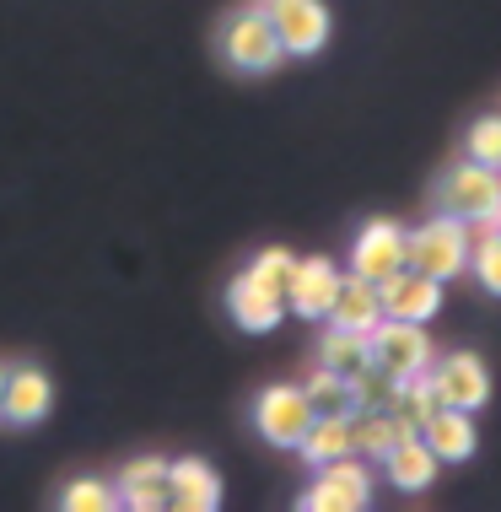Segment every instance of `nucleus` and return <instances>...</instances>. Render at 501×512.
<instances>
[{
    "instance_id": "f257e3e1",
    "label": "nucleus",
    "mask_w": 501,
    "mask_h": 512,
    "mask_svg": "<svg viewBox=\"0 0 501 512\" xmlns=\"http://www.w3.org/2000/svg\"><path fill=\"white\" fill-rule=\"evenodd\" d=\"M405 265L448 286L453 275L469 270V221H458L448 211L421 221L415 232H405Z\"/></svg>"
},
{
    "instance_id": "f03ea898",
    "label": "nucleus",
    "mask_w": 501,
    "mask_h": 512,
    "mask_svg": "<svg viewBox=\"0 0 501 512\" xmlns=\"http://www.w3.org/2000/svg\"><path fill=\"white\" fill-rule=\"evenodd\" d=\"M442 211L458 221H480V227H501V173L480 168V162H453L437 184Z\"/></svg>"
},
{
    "instance_id": "7ed1b4c3",
    "label": "nucleus",
    "mask_w": 501,
    "mask_h": 512,
    "mask_svg": "<svg viewBox=\"0 0 501 512\" xmlns=\"http://www.w3.org/2000/svg\"><path fill=\"white\" fill-rule=\"evenodd\" d=\"M367 356L378 362L388 378H421V372L437 362V345H431L426 324H410V318H378L367 329Z\"/></svg>"
},
{
    "instance_id": "20e7f679",
    "label": "nucleus",
    "mask_w": 501,
    "mask_h": 512,
    "mask_svg": "<svg viewBox=\"0 0 501 512\" xmlns=\"http://www.w3.org/2000/svg\"><path fill=\"white\" fill-rule=\"evenodd\" d=\"M221 60H227L238 76H270L275 65L286 60L281 38H275L270 17H264V6H248L221 27Z\"/></svg>"
},
{
    "instance_id": "39448f33",
    "label": "nucleus",
    "mask_w": 501,
    "mask_h": 512,
    "mask_svg": "<svg viewBox=\"0 0 501 512\" xmlns=\"http://www.w3.org/2000/svg\"><path fill=\"white\" fill-rule=\"evenodd\" d=\"M264 17H270L275 38H281L286 60H313L334 33L324 0H264Z\"/></svg>"
},
{
    "instance_id": "423d86ee",
    "label": "nucleus",
    "mask_w": 501,
    "mask_h": 512,
    "mask_svg": "<svg viewBox=\"0 0 501 512\" xmlns=\"http://www.w3.org/2000/svg\"><path fill=\"white\" fill-rule=\"evenodd\" d=\"M308 426H313V405L297 383H270V389L254 399V432L270 442V448H297Z\"/></svg>"
},
{
    "instance_id": "0eeeda50",
    "label": "nucleus",
    "mask_w": 501,
    "mask_h": 512,
    "mask_svg": "<svg viewBox=\"0 0 501 512\" xmlns=\"http://www.w3.org/2000/svg\"><path fill=\"white\" fill-rule=\"evenodd\" d=\"M372 502V475L356 464V453H345V459H329L318 464V480L313 491H302V512H361Z\"/></svg>"
},
{
    "instance_id": "6e6552de",
    "label": "nucleus",
    "mask_w": 501,
    "mask_h": 512,
    "mask_svg": "<svg viewBox=\"0 0 501 512\" xmlns=\"http://www.w3.org/2000/svg\"><path fill=\"white\" fill-rule=\"evenodd\" d=\"M340 265L324 254H313V259H291V270H286V286H281V297H286V313H302V318H329V302L334 292H340Z\"/></svg>"
},
{
    "instance_id": "1a4fd4ad",
    "label": "nucleus",
    "mask_w": 501,
    "mask_h": 512,
    "mask_svg": "<svg viewBox=\"0 0 501 512\" xmlns=\"http://www.w3.org/2000/svg\"><path fill=\"white\" fill-rule=\"evenodd\" d=\"M431 389H437L442 405H458V410H480L491 399V372L475 351H453V356H437L426 367Z\"/></svg>"
},
{
    "instance_id": "9d476101",
    "label": "nucleus",
    "mask_w": 501,
    "mask_h": 512,
    "mask_svg": "<svg viewBox=\"0 0 501 512\" xmlns=\"http://www.w3.org/2000/svg\"><path fill=\"white\" fill-rule=\"evenodd\" d=\"M378 302H383V318L426 324V318L442 313V281H431V275L399 265L394 275H383V281H378Z\"/></svg>"
},
{
    "instance_id": "9b49d317",
    "label": "nucleus",
    "mask_w": 501,
    "mask_h": 512,
    "mask_svg": "<svg viewBox=\"0 0 501 512\" xmlns=\"http://www.w3.org/2000/svg\"><path fill=\"white\" fill-rule=\"evenodd\" d=\"M405 265V227L399 221H367V227L356 232L351 243V275H367V281H383V275H394Z\"/></svg>"
},
{
    "instance_id": "f8f14e48",
    "label": "nucleus",
    "mask_w": 501,
    "mask_h": 512,
    "mask_svg": "<svg viewBox=\"0 0 501 512\" xmlns=\"http://www.w3.org/2000/svg\"><path fill=\"white\" fill-rule=\"evenodd\" d=\"M227 313H232L238 329H248V335H270V329L286 318V297H281V286L254 281V275L243 270L238 281L227 286Z\"/></svg>"
},
{
    "instance_id": "ddd939ff",
    "label": "nucleus",
    "mask_w": 501,
    "mask_h": 512,
    "mask_svg": "<svg viewBox=\"0 0 501 512\" xmlns=\"http://www.w3.org/2000/svg\"><path fill=\"white\" fill-rule=\"evenodd\" d=\"M54 405V383L44 367H11L6 372V394H0V421L11 426H38Z\"/></svg>"
},
{
    "instance_id": "4468645a",
    "label": "nucleus",
    "mask_w": 501,
    "mask_h": 512,
    "mask_svg": "<svg viewBox=\"0 0 501 512\" xmlns=\"http://www.w3.org/2000/svg\"><path fill=\"white\" fill-rule=\"evenodd\" d=\"M167 507L173 512H216L221 475L205 459H167Z\"/></svg>"
},
{
    "instance_id": "2eb2a0df",
    "label": "nucleus",
    "mask_w": 501,
    "mask_h": 512,
    "mask_svg": "<svg viewBox=\"0 0 501 512\" xmlns=\"http://www.w3.org/2000/svg\"><path fill=\"white\" fill-rule=\"evenodd\" d=\"M421 437H426V448L437 453L442 464H464V459H475V410H458V405H437L421 421Z\"/></svg>"
},
{
    "instance_id": "dca6fc26",
    "label": "nucleus",
    "mask_w": 501,
    "mask_h": 512,
    "mask_svg": "<svg viewBox=\"0 0 501 512\" xmlns=\"http://www.w3.org/2000/svg\"><path fill=\"white\" fill-rule=\"evenodd\" d=\"M114 491H119V507H130V512H162L167 507V459H157V453L130 459L119 469Z\"/></svg>"
},
{
    "instance_id": "f3484780",
    "label": "nucleus",
    "mask_w": 501,
    "mask_h": 512,
    "mask_svg": "<svg viewBox=\"0 0 501 512\" xmlns=\"http://www.w3.org/2000/svg\"><path fill=\"white\" fill-rule=\"evenodd\" d=\"M383 318V302H378V281H367V275H340V292L329 302V324L340 329H356V335H367L372 324Z\"/></svg>"
},
{
    "instance_id": "a211bd4d",
    "label": "nucleus",
    "mask_w": 501,
    "mask_h": 512,
    "mask_svg": "<svg viewBox=\"0 0 501 512\" xmlns=\"http://www.w3.org/2000/svg\"><path fill=\"white\" fill-rule=\"evenodd\" d=\"M388 480H394L399 491H426V486H437V469H442V459L426 448V437L421 432H405L388 448Z\"/></svg>"
},
{
    "instance_id": "6ab92c4d",
    "label": "nucleus",
    "mask_w": 501,
    "mask_h": 512,
    "mask_svg": "<svg viewBox=\"0 0 501 512\" xmlns=\"http://www.w3.org/2000/svg\"><path fill=\"white\" fill-rule=\"evenodd\" d=\"M351 426H356V410H329V415H313V426L302 432L297 453H302V459H308L313 469H318V464H329V459H345V453H356Z\"/></svg>"
},
{
    "instance_id": "aec40b11",
    "label": "nucleus",
    "mask_w": 501,
    "mask_h": 512,
    "mask_svg": "<svg viewBox=\"0 0 501 512\" xmlns=\"http://www.w3.org/2000/svg\"><path fill=\"white\" fill-rule=\"evenodd\" d=\"M405 437V426L394 421L388 410H356V426H351V442L361 459H388V448Z\"/></svg>"
},
{
    "instance_id": "412c9836",
    "label": "nucleus",
    "mask_w": 501,
    "mask_h": 512,
    "mask_svg": "<svg viewBox=\"0 0 501 512\" xmlns=\"http://www.w3.org/2000/svg\"><path fill=\"white\" fill-rule=\"evenodd\" d=\"M372 356H367V335H356V329H340V324H329L324 329V340H318V367H334V372H361Z\"/></svg>"
},
{
    "instance_id": "4be33fe9",
    "label": "nucleus",
    "mask_w": 501,
    "mask_h": 512,
    "mask_svg": "<svg viewBox=\"0 0 501 512\" xmlns=\"http://www.w3.org/2000/svg\"><path fill=\"white\" fill-rule=\"evenodd\" d=\"M437 405H442V399H437V389H431V378L421 372V378H405V383L394 389V399H388V415H394L405 432H421V421H426Z\"/></svg>"
},
{
    "instance_id": "5701e85b",
    "label": "nucleus",
    "mask_w": 501,
    "mask_h": 512,
    "mask_svg": "<svg viewBox=\"0 0 501 512\" xmlns=\"http://www.w3.org/2000/svg\"><path fill=\"white\" fill-rule=\"evenodd\" d=\"M302 394H308L313 415H329V410H356V399H351V378H345V372H334V367H318L313 378L302 383Z\"/></svg>"
},
{
    "instance_id": "b1692460",
    "label": "nucleus",
    "mask_w": 501,
    "mask_h": 512,
    "mask_svg": "<svg viewBox=\"0 0 501 512\" xmlns=\"http://www.w3.org/2000/svg\"><path fill=\"white\" fill-rule=\"evenodd\" d=\"M464 157L501 173V114H480L475 124H469L464 130Z\"/></svg>"
},
{
    "instance_id": "393cba45",
    "label": "nucleus",
    "mask_w": 501,
    "mask_h": 512,
    "mask_svg": "<svg viewBox=\"0 0 501 512\" xmlns=\"http://www.w3.org/2000/svg\"><path fill=\"white\" fill-rule=\"evenodd\" d=\"M394 389H399V378H388L378 362H367L361 372H351V399H356V410H388Z\"/></svg>"
},
{
    "instance_id": "a878e982",
    "label": "nucleus",
    "mask_w": 501,
    "mask_h": 512,
    "mask_svg": "<svg viewBox=\"0 0 501 512\" xmlns=\"http://www.w3.org/2000/svg\"><path fill=\"white\" fill-rule=\"evenodd\" d=\"M60 507L65 512H108V507H119V491H114V480H71L60 491Z\"/></svg>"
},
{
    "instance_id": "bb28decb",
    "label": "nucleus",
    "mask_w": 501,
    "mask_h": 512,
    "mask_svg": "<svg viewBox=\"0 0 501 512\" xmlns=\"http://www.w3.org/2000/svg\"><path fill=\"white\" fill-rule=\"evenodd\" d=\"M469 265H475L485 292L501 297V227H485V238L469 243Z\"/></svg>"
},
{
    "instance_id": "cd10ccee",
    "label": "nucleus",
    "mask_w": 501,
    "mask_h": 512,
    "mask_svg": "<svg viewBox=\"0 0 501 512\" xmlns=\"http://www.w3.org/2000/svg\"><path fill=\"white\" fill-rule=\"evenodd\" d=\"M291 259L297 254H286V248H259V254L248 259V275H254V281H270V286H286Z\"/></svg>"
},
{
    "instance_id": "c85d7f7f",
    "label": "nucleus",
    "mask_w": 501,
    "mask_h": 512,
    "mask_svg": "<svg viewBox=\"0 0 501 512\" xmlns=\"http://www.w3.org/2000/svg\"><path fill=\"white\" fill-rule=\"evenodd\" d=\"M0 394H6V367H0Z\"/></svg>"
}]
</instances>
